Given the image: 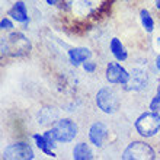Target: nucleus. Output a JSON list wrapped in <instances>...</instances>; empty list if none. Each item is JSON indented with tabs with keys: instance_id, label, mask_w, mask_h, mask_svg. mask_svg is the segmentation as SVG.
<instances>
[{
	"instance_id": "423d86ee",
	"label": "nucleus",
	"mask_w": 160,
	"mask_h": 160,
	"mask_svg": "<svg viewBox=\"0 0 160 160\" xmlns=\"http://www.w3.org/2000/svg\"><path fill=\"white\" fill-rule=\"evenodd\" d=\"M50 127L58 144H63V146L72 144L79 138L80 127L76 119L70 118V117H58Z\"/></svg>"
},
{
	"instance_id": "412c9836",
	"label": "nucleus",
	"mask_w": 160,
	"mask_h": 160,
	"mask_svg": "<svg viewBox=\"0 0 160 160\" xmlns=\"http://www.w3.org/2000/svg\"><path fill=\"white\" fill-rule=\"evenodd\" d=\"M153 9L160 15V0H153Z\"/></svg>"
},
{
	"instance_id": "1a4fd4ad",
	"label": "nucleus",
	"mask_w": 160,
	"mask_h": 160,
	"mask_svg": "<svg viewBox=\"0 0 160 160\" xmlns=\"http://www.w3.org/2000/svg\"><path fill=\"white\" fill-rule=\"evenodd\" d=\"M103 79L108 84L122 88L127 82L130 80V68L127 67L124 63L117 61V60H109L105 63L103 67Z\"/></svg>"
},
{
	"instance_id": "20e7f679",
	"label": "nucleus",
	"mask_w": 160,
	"mask_h": 160,
	"mask_svg": "<svg viewBox=\"0 0 160 160\" xmlns=\"http://www.w3.org/2000/svg\"><path fill=\"white\" fill-rule=\"evenodd\" d=\"M154 73L152 70V64L134 63L130 67V80L121 88L124 93H143L152 88V82Z\"/></svg>"
},
{
	"instance_id": "f3484780",
	"label": "nucleus",
	"mask_w": 160,
	"mask_h": 160,
	"mask_svg": "<svg viewBox=\"0 0 160 160\" xmlns=\"http://www.w3.org/2000/svg\"><path fill=\"white\" fill-rule=\"evenodd\" d=\"M16 26H18V23L9 15L2 16V19H0V31H2V34H9V32L18 29Z\"/></svg>"
},
{
	"instance_id": "0eeeda50",
	"label": "nucleus",
	"mask_w": 160,
	"mask_h": 160,
	"mask_svg": "<svg viewBox=\"0 0 160 160\" xmlns=\"http://www.w3.org/2000/svg\"><path fill=\"white\" fill-rule=\"evenodd\" d=\"M34 144V143H32ZM28 140H15L8 143L2 148V159L3 160H35L37 153L35 147Z\"/></svg>"
},
{
	"instance_id": "f257e3e1",
	"label": "nucleus",
	"mask_w": 160,
	"mask_h": 160,
	"mask_svg": "<svg viewBox=\"0 0 160 160\" xmlns=\"http://www.w3.org/2000/svg\"><path fill=\"white\" fill-rule=\"evenodd\" d=\"M32 50H34V44L25 34V31L21 28L9 34H2L0 37V55L3 60L28 57Z\"/></svg>"
},
{
	"instance_id": "9d476101",
	"label": "nucleus",
	"mask_w": 160,
	"mask_h": 160,
	"mask_svg": "<svg viewBox=\"0 0 160 160\" xmlns=\"http://www.w3.org/2000/svg\"><path fill=\"white\" fill-rule=\"evenodd\" d=\"M6 15H9V16L12 18L21 29H23V31L28 29V26L31 23V15H29V9H28V4H26L25 0H15L12 3V6L8 9Z\"/></svg>"
},
{
	"instance_id": "aec40b11",
	"label": "nucleus",
	"mask_w": 160,
	"mask_h": 160,
	"mask_svg": "<svg viewBox=\"0 0 160 160\" xmlns=\"http://www.w3.org/2000/svg\"><path fill=\"white\" fill-rule=\"evenodd\" d=\"M44 3H45L48 8H60L61 0H44Z\"/></svg>"
},
{
	"instance_id": "4be33fe9",
	"label": "nucleus",
	"mask_w": 160,
	"mask_h": 160,
	"mask_svg": "<svg viewBox=\"0 0 160 160\" xmlns=\"http://www.w3.org/2000/svg\"><path fill=\"white\" fill-rule=\"evenodd\" d=\"M154 47H156V51H159L160 52V35L154 38Z\"/></svg>"
},
{
	"instance_id": "9b49d317",
	"label": "nucleus",
	"mask_w": 160,
	"mask_h": 160,
	"mask_svg": "<svg viewBox=\"0 0 160 160\" xmlns=\"http://www.w3.org/2000/svg\"><path fill=\"white\" fill-rule=\"evenodd\" d=\"M67 55V61L72 67L77 68L82 67V64L88 60L93 58V50L90 47L86 45H74V47H68L66 51Z\"/></svg>"
},
{
	"instance_id": "dca6fc26",
	"label": "nucleus",
	"mask_w": 160,
	"mask_h": 160,
	"mask_svg": "<svg viewBox=\"0 0 160 160\" xmlns=\"http://www.w3.org/2000/svg\"><path fill=\"white\" fill-rule=\"evenodd\" d=\"M147 108L152 111H157L160 112V79H157L156 88H154V92H153L152 98L148 99Z\"/></svg>"
},
{
	"instance_id": "b1692460",
	"label": "nucleus",
	"mask_w": 160,
	"mask_h": 160,
	"mask_svg": "<svg viewBox=\"0 0 160 160\" xmlns=\"http://www.w3.org/2000/svg\"><path fill=\"white\" fill-rule=\"evenodd\" d=\"M159 79H160V77H159Z\"/></svg>"
},
{
	"instance_id": "f8f14e48",
	"label": "nucleus",
	"mask_w": 160,
	"mask_h": 160,
	"mask_svg": "<svg viewBox=\"0 0 160 160\" xmlns=\"http://www.w3.org/2000/svg\"><path fill=\"white\" fill-rule=\"evenodd\" d=\"M108 51L112 55V58L121 63H127L130 60V50L127 48V45L124 44L119 37H112L108 41Z\"/></svg>"
},
{
	"instance_id": "4468645a",
	"label": "nucleus",
	"mask_w": 160,
	"mask_h": 160,
	"mask_svg": "<svg viewBox=\"0 0 160 160\" xmlns=\"http://www.w3.org/2000/svg\"><path fill=\"white\" fill-rule=\"evenodd\" d=\"M138 22L144 34L152 35L156 32V29H157L156 18H154L153 12L148 8H144L143 6V8L138 9Z\"/></svg>"
},
{
	"instance_id": "6ab92c4d",
	"label": "nucleus",
	"mask_w": 160,
	"mask_h": 160,
	"mask_svg": "<svg viewBox=\"0 0 160 160\" xmlns=\"http://www.w3.org/2000/svg\"><path fill=\"white\" fill-rule=\"evenodd\" d=\"M152 70L154 73V76L157 74V77H160V52L159 51L154 54V57L152 60Z\"/></svg>"
},
{
	"instance_id": "f03ea898",
	"label": "nucleus",
	"mask_w": 160,
	"mask_h": 160,
	"mask_svg": "<svg viewBox=\"0 0 160 160\" xmlns=\"http://www.w3.org/2000/svg\"><path fill=\"white\" fill-rule=\"evenodd\" d=\"M93 102L98 111L103 115H109V117L117 115L122 108L121 88L118 89V86H112V84L102 86L95 93Z\"/></svg>"
},
{
	"instance_id": "39448f33",
	"label": "nucleus",
	"mask_w": 160,
	"mask_h": 160,
	"mask_svg": "<svg viewBox=\"0 0 160 160\" xmlns=\"http://www.w3.org/2000/svg\"><path fill=\"white\" fill-rule=\"evenodd\" d=\"M119 157L122 160H156L159 157V152L156 146L152 144L148 140L138 137L127 144Z\"/></svg>"
},
{
	"instance_id": "ddd939ff",
	"label": "nucleus",
	"mask_w": 160,
	"mask_h": 160,
	"mask_svg": "<svg viewBox=\"0 0 160 160\" xmlns=\"http://www.w3.org/2000/svg\"><path fill=\"white\" fill-rule=\"evenodd\" d=\"M72 159L73 160H95L96 159V153L95 147L89 141H74L72 147Z\"/></svg>"
},
{
	"instance_id": "7ed1b4c3",
	"label": "nucleus",
	"mask_w": 160,
	"mask_h": 160,
	"mask_svg": "<svg viewBox=\"0 0 160 160\" xmlns=\"http://www.w3.org/2000/svg\"><path fill=\"white\" fill-rule=\"evenodd\" d=\"M132 128L137 137L144 140H156L160 137V112L152 109L141 111L132 121Z\"/></svg>"
},
{
	"instance_id": "2eb2a0df",
	"label": "nucleus",
	"mask_w": 160,
	"mask_h": 160,
	"mask_svg": "<svg viewBox=\"0 0 160 160\" xmlns=\"http://www.w3.org/2000/svg\"><path fill=\"white\" fill-rule=\"evenodd\" d=\"M31 140H32L34 146L37 147V150H39V152H41L42 154H45L47 157H52V159L58 157L57 152H55L54 148L48 144V141L45 140V137H44V134H42V132H39V131L32 132V134H31Z\"/></svg>"
},
{
	"instance_id": "5701e85b",
	"label": "nucleus",
	"mask_w": 160,
	"mask_h": 160,
	"mask_svg": "<svg viewBox=\"0 0 160 160\" xmlns=\"http://www.w3.org/2000/svg\"><path fill=\"white\" fill-rule=\"evenodd\" d=\"M119 2H122V3H125V4H130V3H135V0H119Z\"/></svg>"
},
{
	"instance_id": "6e6552de",
	"label": "nucleus",
	"mask_w": 160,
	"mask_h": 160,
	"mask_svg": "<svg viewBox=\"0 0 160 160\" xmlns=\"http://www.w3.org/2000/svg\"><path fill=\"white\" fill-rule=\"evenodd\" d=\"M111 134H112V131H111L109 124L105 122L103 119H95V121H92L88 127V131H86L88 141L96 150H103L109 144Z\"/></svg>"
},
{
	"instance_id": "a211bd4d",
	"label": "nucleus",
	"mask_w": 160,
	"mask_h": 160,
	"mask_svg": "<svg viewBox=\"0 0 160 160\" xmlns=\"http://www.w3.org/2000/svg\"><path fill=\"white\" fill-rule=\"evenodd\" d=\"M82 70H83L86 74H95V73L99 70V63H98L96 60L90 58L82 64Z\"/></svg>"
}]
</instances>
